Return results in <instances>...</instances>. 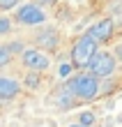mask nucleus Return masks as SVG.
<instances>
[{
	"instance_id": "nucleus-1",
	"label": "nucleus",
	"mask_w": 122,
	"mask_h": 127,
	"mask_svg": "<svg viewBox=\"0 0 122 127\" xmlns=\"http://www.w3.org/2000/svg\"><path fill=\"white\" fill-rule=\"evenodd\" d=\"M67 88L72 90V95L76 99H83V102H90L99 95V79H95L90 72H78L74 76L67 79Z\"/></svg>"
},
{
	"instance_id": "nucleus-2",
	"label": "nucleus",
	"mask_w": 122,
	"mask_h": 127,
	"mask_svg": "<svg viewBox=\"0 0 122 127\" xmlns=\"http://www.w3.org/2000/svg\"><path fill=\"white\" fill-rule=\"evenodd\" d=\"M97 53H99V44H97L92 37L85 32V35L76 37L74 44H72V51H69V56H72V65L76 67V69L90 67V63H92V58H95Z\"/></svg>"
},
{
	"instance_id": "nucleus-3",
	"label": "nucleus",
	"mask_w": 122,
	"mask_h": 127,
	"mask_svg": "<svg viewBox=\"0 0 122 127\" xmlns=\"http://www.w3.org/2000/svg\"><path fill=\"white\" fill-rule=\"evenodd\" d=\"M115 67H118V58L108 53V51H99V53L92 58V63H90V74H92L95 79H106V76H111L113 72H115Z\"/></svg>"
},
{
	"instance_id": "nucleus-4",
	"label": "nucleus",
	"mask_w": 122,
	"mask_h": 127,
	"mask_svg": "<svg viewBox=\"0 0 122 127\" xmlns=\"http://www.w3.org/2000/svg\"><path fill=\"white\" fill-rule=\"evenodd\" d=\"M21 60H23V65L30 72H37V74L44 72V69H49V65H51L49 56L42 53L39 49H23L21 51Z\"/></svg>"
},
{
	"instance_id": "nucleus-5",
	"label": "nucleus",
	"mask_w": 122,
	"mask_h": 127,
	"mask_svg": "<svg viewBox=\"0 0 122 127\" xmlns=\"http://www.w3.org/2000/svg\"><path fill=\"white\" fill-rule=\"evenodd\" d=\"M16 21L23 26H39L46 21V14L42 12L39 5H21L16 12Z\"/></svg>"
},
{
	"instance_id": "nucleus-6",
	"label": "nucleus",
	"mask_w": 122,
	"mask_h": 127,
	"mask_svg": "<svg viewBox=\"0 0 122 127\" xmlns=\"http://www.w3.org/2000/svg\"><path fill=\"white\" fill-rule=\"evenodd\" d=\"M113 32H115V23H113V19H111V16H106V19H101V21H97V23L88 30V35L92 37L97 44H106V42L113 37Z\"/></svg>"
},
{
	"instance_id": "nucleus-7",
	"label": "nucleus",
	"mask_w": 122,
	"mask_h": 127,
	"mask_svg": "<svg viewBox=\"0 0 122 127\" xmlns=\"http://www.w3.org/2000/svg\"><path fill=\"white\" fill-rule=\"evenodd\" d=\"M35 44L39 49L53 51V49H58V44H60V32L55 28H44V30H39L35 35Z\"/></svg>"
},
{
	"instance_id": "nucleus-8",
	"label": "nucleus",
	"mask_w": 122,
	"mask_h": 127,
	"mask_svg": "<svg viewBox=\"0 0 122 127\" xmlns=\"http://www.w3.org/2000/svg\"><path fill=\"white\" fill-rule=\"evenodd\" d=\"M19 90H21L19 81L0 76V99H14V97L19 95Z\"/></svg>"
},
{
	"instance_id": "nucleus-9",
	"label": "nucleus",
	"mask_w": 122,
	"mask_h": 127,
	"mask_svg": "<svg viewBox=\"0 0 122 127\" xmlns=\"http://www.w3.org/2000/svg\"><path fill=\"white\" fill-rule=\"evenodd\" d=\"M74 99H76V97L72 95V90H69L67 86L58 88L55 95H53V102H55V106H58V109H69L72 104H74Z\"/></svg>"
},
{
	"instance_id": "nucleus-10",
	"label": "nucleus",
	"mask_w": 122,
	"mask_h": 127,
	"mask_svg": "<svg viewBox=\"0 0 122 127\" xmlns=\"http://www.w3.org/2000/svg\"><path fill=\"white\" fill-rule=\"evenodd\" d=\"M12 46L9 44H2V46H0V67H5V65H9L12 63Z\"/></svg>"
},
{
	"instance_id": "nucleus-11",
	"label": "nucleus",
	"mask_w": 122,
	"mask_h": 127,
	"mask_svg": "<svg viewBox=\"0 0 122 127\" xmlns=\"http://www.w3.org/2000/svg\"><path fill=\"white\" fill-rule=\"evenodd\" d=\"M9 30H12V21L7 16H0V35H7Z\"/></svg>"
},
{
	"instance_id": "nucleus-12",
	"label": "nucleus",
	"mask_w": 122,
	"mask_h": 127,
	"mask_svg": "<svg viewBox=\"0 0 122 127\" xmlns=\"http://www.w3.org/2000/svg\"><path fill=\"white\" fill-rule=\"evenodd\" d=\"M92 123H95V116L90 113V111L81 113V125H83V127H88V125H92Z\"/></svg>"
},
{
	"instance_id": "nucleus-13",
	"label": "nucleus",
	"mask_w": 122,
	"mask_h": 127,
	"mask_svg": "<svg viewBox=\"0 0 122 127\" xmlns=\"http://www.w3.org/2000/svg\"><path fill=\"white\" fill-rule=\"evenodd\" d=\"M37 83H39V76H37V72H30V76L25 79V86H30V88H35Z\"/></svg>"
},
{
	"instance_id": "nucleus-14",
	"label": "nucleus",
	"mask_w": 122,
	"mask_h": 127,
	"mask_svg": "<svg viewBox=\"0 0 122 127\" xmlns=\"http://www.w3.org/2000/svg\"><path fill=\"white\" fill-rule=\"evenodd\" d=\"M72 67L74 65H69V63H62V65H60V76H69V74H72Z\"/></svg>"
},
{
	"instance_id": "nucleus-15",
	"label": "nucleus",
	"mask_w": 122,
	"mask_h": 127,
	"mask_svg": "<svg viewBox=\"0 0 122 127\" xmlns=\"http://www.w3.org/2000/svg\"><path fill=\"white\" fill-rule=\"evenodd\" d=\"M16 5H19V0H0V9H12Z\"/></svg>"
},
{
	"instance_id": "nucleus-16",
	"label": "nucleus",
	"mask_w": 122,
	"mask_h": 127,
	"mask_svg": "<svg viewBox=\"0 0 122 127\" xmlns=\"http://www.w3.org/2000/svg\"><path fill=\"white\" fill-rule=\"evenodd\" d=\"M51 2H55V0H35V5H51Z\"/></svg>"
},
{
	"instance_id": "nucleus-17",
	"label": "nucleus",
	"mask_w": 122,
	"mask_h": 127,
	"mask_svg": "<svg viewBox=\"0 0 122 127\" xmlns=\"http://www.w3.org/2000/svg\"><path fill=\"white\" fill-rule=\"evenodd\" d=\"M115 51H118V58H120V60H122V46H118Z\"/></svg>"
}]
</instances>
